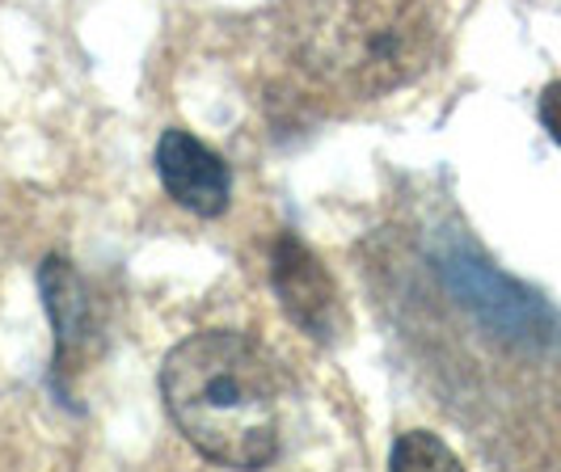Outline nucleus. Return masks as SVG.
I'll use <instances>...</instances> for the list:
<instances>
[{"instance_id":"4","label":"nucleus","mask_w":561,"mask_h":472,"mask_svg":"<svg viewBox=\"0 0 561 472\" xmlns=\"http://www.w3.org/2000/svg\"><path fill=\"white\" fill-rule=\"evenodd\" d=\"M38 296H43L51 334H56L47 380L59 405H77V380L98 355V334H102L93 291L64 253H47L38 262Z\"/></svg>"},{"instance_id":"5","label":"nucleus","mask_w":561,"mask_h":472,"mask_svg":"<svg viewBox=\"0 0 561 472\" xmlns=\"http://www.w3.org/2000/svg\"><path fill=\"white\" fill-rule=\"evenodd\" d=\"M271 291L279 300L283 316L317 346H334L346 334V304L334 275L296 232H279L271 245Z\"/></svg>"},{"instance_id":"8","label":"nucleus","mask_w":561,"mask_h":472,"mask_svg":"<svg viewBox=\"0 0 561 472\" xmlns=\"http://www.w3.org/2000/svg\"><path fill=\"white\" fill-rule=\"evenodd\" d=\"M536 114H540V127L549 131V139L561 148V81H549L536 97Z\"/></svg>"},{"instance_id":"6","label":"nucleus","mask_w":561,"mask_h":472,"mask_svg":"<svg viewBox=\"0 0 561 472\" xmlns=\"http://www.w3.org/2000/svg\"><path fill=\"white\" fill-rule=\"evenodd\" d=\"M157 177L165 195L198 220H220L232 203V173L216 148L186 127H165L157 139Z\"/></svg>"},{"instance_id":"2","label":"nucleus","mask_w":561,"mask_h":472,"mask_svg":"<svg viewBox=\"0 0 561 472\" xmlns=\"http://www.w3.org/2000/svg\"><path fill=\"white\" fill-rule=\"evenodd\" d=\"M296 51L325 84L380 97L426 72L435 26L422 0H312L296 30Z\"/></svg>"},{"instance_id":"3","label":"nucleus","mask_w":561,"mask_h":472,"mask_svg":"<svg viewBox=\"0 0 561 472\" xmlns=\"http://www.w3.org/2000/svg\"><path fill=\"white\" fill-rule=\"evenodd\" d=\"M426 257H431V270L444 283V291L485 334L503 337L511 346H524V350L561 346L558 308L540 291H533L528 283L511 278L503 266H494L460 228H435Z\"/></svg>"},{"instance_id":"7","label":"nucleus","mask_w":561,"mask_h":472,"mask_svg":"<svg viewBox=\"0 0 561 472\" xmlns=\"http://www.w3.org/2000/svg\"><path fill=\"white\" fill-rule=\"evenodd\" d=\"M389 469L397 472L460 469V456L439 435H431V430H405V435H397L393 451H389Z\"/></svg>"},{"instance_id":"1","label":"nucleus","mask_w":561,"mask_h":472,"mask_svg":"<svg viewBox=\"0 0 561 472\" xmlns=\"http://www.w3.org/2000/svg\"><path fill=\"white\" fill-rule=\"evenodd\" d=\"M161 401L182 439L225 469H262L279 456V380L245 334L182 337L161 362Z\"/></svg>"}]
</instances>
